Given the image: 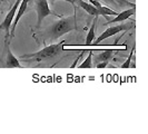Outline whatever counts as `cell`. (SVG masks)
<instances>
[{"instance_id":"obj_3","label":"cell","mask_w":148,"mask_h":134,"mask_svg":"<svg viewBox=\"0 0 148 134\" xmlns=\"http://www.w3.org/2000/svg\"><path fill=\"white\" fill-rule=\"evenodd\" d=\"M134 20L133 21H129V22H123V23H119V25H116V26H111L109 28H107V29L105 30L104 32L99 36V37L96 39V41H95V45H98L100 44L103 40L105 39H107V38L111 37V36H114V35H117L119 32H121V31H128V30H130L132 28H134Z\"/></svg>"},{"instance_id":"obj_15","label":"cell","mask_w":148,"mask_h":134,"mask_svg":"<svg viewBox=\"0 0 148 134\" xmlns=\"http://www.w3.org/2000/svg\"><path fill=\"white\" fill-rule=\"evenodd\" d=\"M101 2H105V3H107L108 6H118V3L115 1V0H100Z\"/></svg>"},{"instance_id":"obj_2","label":"cell","mask_w":148,"mask_h":134,"mask_svg":"<svg viewBox=\"0 0 148 134\" xmlns=\"http://www.w3.org/2000/svg\"><path fill=\"white\" fill-rule=\"evenodd\" d=\"M77 29V23L75 16L71 17H61L58 21H55L51 26L48 28V36L56 40L64 36L65 34H68L73 30Z\"/></svg>"},{"instance_id":"obj_10","label":"cell","mask_w":148,"mask_h":134,"mask_svg":"<svg viewBox=\"0 0 148 134\" xmlns=\"http://www.w3.org/2000/svg\"><path fill=\"white\" fill-rule=\"evenodd\" d=\"M75 2L80 8H82L87 14L91 16H95V17H99V12H98L97 8L94 5H91L90 2H87L85 0H75Z\"/></svg>"},{"instance_id":"obj_8","label":"cell","mask_w":148,"mask_h":134,"mask_svg":"<svg viewBox=\"0 0 148 134\" xmlns=\"http://www.w3.org/2000/svg\"><path fill=\"white\" fill-rule=\"evenodd\" d=\"M88 2H90L91 5H94V6L97 8V10H98V12H99V16H104L106 19H107V16H116L118 14L117 11L112 10L111 8L103 6V5L100 3V1H98V0H89Z\"/></svg>"},{"instance_id":"obj_6","label":"cell","mask_w":148,"mask_h":134,"mask_svg":"<svg viewBox=\"0 0 148 134\" xmlns=\"http://www.w3.org/2000/svg\"><path fill=\"white\" fill-rule=\"evenodd\" d=\"M32 1H34V0H21V1H20L19 7L17 9V12H16V15H15V18H14V21H12L11 27H10V34H9L10 39L15 36V30H16L17 25H18V22L21 19V17L23 16V14L26 12V10H27V8H28V5H29L30 2H32Z\"/></svg>"},{"instance_id":"obj_9","label":"cell","mask_w":148,"mask_h":134,"mask_svg":"<svg viewBox=\"0 0 148 134\" xmlns=\"http://www.w3.org/2000/svg\"><path fill=\"white\" fill-rule=\"evenodd\" d=\"M135 11H136V7L129 8V9H127V10L121 11L120 14H117V15H116V18H114L112 20L106 22V23H112V22H123V21H125V20H127V19H129L132 16L135 15Z\"/></svg>"},{"instance_id":"obj_18","label":"cell","mask_w":148,"mask_h":134,"mask_svg":"<svg viewBox=\"0 0 148 134\" xmlns=\"http://www.w3.org/2000/svg\"><path fill=\"white\" fill-rule=\"evenodd\" d=\"M6 1H7V0H0V7H1V6H2V3H3V2H6Z\"/></svg>"},{"instance_id":"obj_12","label":"cell","mask_w":148,"mask_h":134,"mask_svg":"<svg viewBox=\"0 0 148 134\" xmlns=\"http://www.w3.org/2000/svg\"><path fill=\"white\" fill-rule=\"evenodd\" d=\"M98 17H95V20L91 23V27L89 28V31L86 36V46H90L92 44V40L95 39V29H96V22Z\"/></svg>"},{"instance_id":"obj_5","label":"cell","mask_w":148,"mask_h":134,"mask_svg":"<svg viewBox=\"0 0 148 134\" xmlns=\"http://www.w3.org/2000/svg\"><path fill=\"white\" fill-rule=\"evenodd\" d=\"M21 0H16L15 5L11 7V9L8 11V14L6 15L3 21L0 23V31L1 30H5L6 31V39L9 40V34H10V27H11V23L14 21V18H15V15L17 12V9L19 7V3H20Z\"/></svg>"},{"instance_id":"obj_4","label":"cell","mask_w":148,"mask_h":134,"mask_svg":"<svg viewBox=\"0 0 148 134\" xmlns=\"http://www.w3.org/2000/svg\"><path fill=\"white\" fill-rule=\"evenodd\" d=\"M34 1H35V10L37 12V27H40L45 18L52 15L53 12L49 8L48 0H34Z\"/></svg>"},{"instance_id":"obj_14","label":"cell","mask_w":148,"mask_h":134,"mask_svg":"<svg viewBox=\"0 0 148 134\" xmlns=\"http://www.w3.org/2000/svg\"><path fill=\"white\" fill-rule=\"evenodd\" d=\"M135 47H136V46L134 45L133 48H132V50H130V54H129V56H128V58L125 60V63H123V64H121V67H123V68H129V67H130V63H132L134 52H135Z\"/></svg>"},{"instance_id":"obj_11","label":"cell","mask_w":148,"mask_h":134,"mask_svg":"<svg viewBox=\"0 0 148 134\" xmlns=\"http://www.w3.org/2000/svg\"><path fill=\"white\" fill-rule=\"evenodd\" d=\"M112 59H114V50H105V52H100L94 57L95 64L100 63V61H108L109 63Z\"/></svg>"},{"instance_id":"obj_13","label":"cell","mask_w":148,"mask_h":134,"mask_svg":"<svg viewBox=\"0 0 148 134\" xmlns=\"http://www.w3.org/2000/svg\"><path fill=\"white\" fill-rule=\"evenodd\" d=\"M78 67H79V68H92V67H94V65H92V52H89L87 58L84 60Z\"/></svg>"},{"instance_id":"obj_1","label":"cell","mask_w":148,"mask_h":134,"mask_svg":"<svg viewBox=\"0 0 148 134\" xmlns=\"http://www.w3.org/2000/svg\"><path fill=\"white\" fill-rule=\"evenodd\" d=\"M64 44H65V40H60L59 43H57V44H51L49 45V46H46L45 48H42L39 52L22 55L20 58L23 61H27V63H31V61L40 63V61L51 59V58L57 57L60 52H62V49H64L62 46H64Z\"/></svg>"},{"instance_id":"obj_7","label":"cell","mask_w":148,"mask_h":134,"mask_svg":"<svg viewBox=\"0 0 148 134\" xmlns=\"http://www.w3.org/2000/svg\"><path fill=\"white\" fill-rule=\"evenodd\" d=\"M9 43L10 40H7L6 39V66L9 67V68H14V67H17V68H21V65L19 63V59L16 57L15 55L12 54L10 47H9Z\"/></svg>"},{"instance_id":"obj_16","label":"cell","mask_w":148,"mask_h":134,"mask_svg":"<svg viewBox=\"0 0 148 134\" xmlns=\"http://www.w3.org/2000/svg\"><path fill=\"white\" fill-rule=\"evenodd\" d=\"M108 65V61H100V63H97L96 67L97 68H105Z\"/></svg>"},{"instance_id":"obj_17","label":"cell","mask_w":148,"mask_h":134,"mask_svg":"<svg viewBox=\"0 0 148 134\" xmlns=\"http://www.w3.org/2000/svg\"><path fill=\"white\" fill-rule=\"evenodd\" d=\"M55 1H57V0H48V2H50L51 5ZM62 1H67V2H70V3H75V0H62Z\"/></svg>"}]
</instances>
